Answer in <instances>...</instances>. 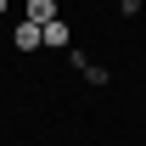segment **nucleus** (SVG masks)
<instances>
[{
    "label": "nucleus",
    "instance_id": "1",
    "mask_svg": "<svg viewBox=\"0 0 146 146\" xmlns=\"http://www.w3.org/2000/svg\"><path fill=\"white\" fill-rule=\"evenodd\" d=\"M39 45H68V23H62V17L39 23Z\"/></svg>",
    "mask_w": 146,
    "mask_h": 146
},
{
    "label": "nucleus",
    "instance_id": "2",
    "mask_svg": "<svg viewBox=\"0 0 146 146\" xmlns=\"http://www.w3.org/2000/svg\"><path fill=\"white\" fill-rule=\"evenodd\" d=\"M56 17V0H28V23H51Z\"/></svg>",
    "mask_w": 146,
    "mask_h": 146
},
{
    "label": "nucleus",
    "instance_id": "3",
    "mask_svg": "<svg viewBox=\"0 0 146 146\" xmlns=\"http://www.w3.org/2000/svg\"><path fill=\"white\" fill-rule=\"evenodd\" d=\"M39 45V23H17V51H34Z\"/></svg>",
    "mask_w": 146,
    "mask_h": 146
}]
</instances>
